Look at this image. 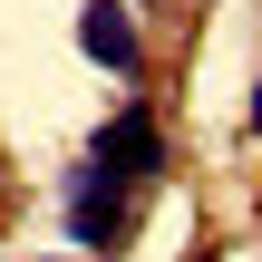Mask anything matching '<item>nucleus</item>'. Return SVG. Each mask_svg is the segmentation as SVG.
Returning a JSON list of instances; mask_svg holds the SVG:
<instances>
[{
  "label": "nucleus",
  "mask_w": 262,
  "mask_h": 262,
  "mask_svg": "<svg viewBox=\"0 0 262 262\" xmlns=\"http://www.w3.org/2000/svg\"><path fill=\"white\" fill-rule=\"evenodd\" d=\"M117 233H126V185L107 165H78V185H68V243L78 253H117Z\"/></svg>",
  "instance_id": "obj_2"
},
{
  "label": "nucleus",
  "mask_w": 262,
  "mask_h": 262,
  "mask_svg": "<svg viewBox=\"0 0 262 262\" xmlns=\"http://www.w3.org/2000/svg\"><path fill=\"white\" fill-rule=\"evenodd\" d=\"M78 49H88L97 68L136 78V58H146V49H136V10H126V0H88V10H78Z\"/></svg>",
  "instance_id": "obj_3"
},
{
  "label": "nucleus",
  "mask_w": 262,
  "mask_h": 262,
  "mask_svg": "<svg viewBox=\"0 0 262 262\" xmlns=\"http://www.w3.org/2000/svg\"><path fill=\"white\" fill-rule=\"evenodd\" d=\"M88 165H107L117 185H146V175L165 165V136H156V117H146V107L126 97V107H117V117L97 126V146H88Z\"/></svg>",
  "instance_id": "obj_1"
}]
</instances>
